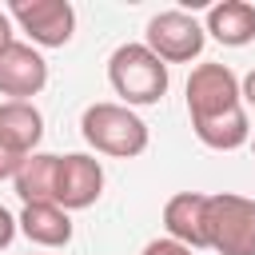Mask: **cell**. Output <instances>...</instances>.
I'll list each match as a JSON object with an SVG mask.
<instances>
[{
  "instance_id": "cell-13",
  "label": "cell",
  "mask_w": 255,
  "mask_h": 255,
  "mask_svg": "<svg viewBox=\"0 0 255 255\" xmlns=\"http://www.w3.org/2000/svg\"><path fill=\"white\" fill-rule=\"evenodd\" d=\"M56 175H60V155L36 151L20 163L12 183H16V195L24 203H56Z\"/></svg>"
},
{
  "instance_id": "cell-4",
  "label": "cell",
  "mask_w": 255,
  "mask_h": 255,
  "mask_svg": "<svg viewBox=\"0 0 255 255\" xmlns=\"http://www.w3.org/2000/svg\"><path fill=\"white\" fill-rule=\"evenodd\" d=\"M203 231L207 247L219 255H255V199L235 191L207 195Z\"/></svg>"
},
{
  "instance_id": "cell-6",
  "label": "cell",
  "mask_w": 255,
  "mask_h": 255,
  "mask_svg": "<svg viewBox=\"0 0 255 255\" xmlns=\"http://www.w3.org/2000/svg\"><path fill=\"white\" fill-rule=\"evenodd\" d=\"M8 16L28 32L32 48H64L76 32V8L68 0H16Z\"/></svg>"
},
{
  "instance_id": "cell-18",
  "label": "cell",
  "mask_w": 255,
  "mask_h": 255,
  "mask_svg": "<svg viewBox=\"0 0 255 255\" xmlns=\"http://www.w3.org/2000/svg\"><path fill=\"white\" fill-rule=\"evenodd\" d=\"M239 92H243V104H251V108H255V68L239 80Z\"/></svg>"
},
{
  "instance_id": "cell-14",
  "label": "cell",
  "mask_w": 255,
  "mask_h": 255,
  "mask_svg": "<svg viewBox=\"0 0 255 255\" xmlns=\"http://www.w3.org/2000/svg\"><path fill=\"white\" fill-rule=\"evenodd\" d=\"M139 255H191V247H183V243H175V239L163 235V239H151Z\"/></svg>"
},
{
  "instance_id": "cell-19",
  "label": "cell",
  "mask_w": 255,
  "mask_h": 255,
  "mask_svg": "<svg viewBox=\"0 0 255 255\" xmlns=\"http://www.w3.org/2000/svg\"><path fill=\"white\" fill-rule=\"evenodd\" d=\"M251 151H255V131H251Z\"/></svg>"
},
{
  "instance_id": "cell-3",
  "label": "cell",
  "mask_w": 255,
  "mask_h": 255,
  "mask_svg": "<svg viewBox=\"0 0 255 255\" xmlns=\"http://www.w3.org/2000/svg\"><path fill=\"white\" fill-rule=\"evenodd\" d=\"M80 131L88 139V147H96L100 155H116V159H135L147 151V124L128 108V104H88L80 116Z\"/></svg>"
},
{
  "instance_id": "cell-7",
  "label": "cell",
  "mask_w": 255,
  "mask_h": 255,
  "mask_svg": "<svg viewBox=\"0 0 255 255\" xmlns=\"http://www.w3.org/2000/svg\"><path fill=\"white\" fill-rule=\"evenodd\" d=\"M104 195V167L96 155L72 151L60 155V175H56V203L64 211H84Z\"/></svg>"
},
{
  "instance_id": "cell-10",
  "label": "cell",
  "mask_w": 255,
  "mask_h": 255,
  "mask_svg": "<svg viewBox=\"0 0 255 255\" xmlns=\"http://www.w3.org/2000/svg\"><path fill=\"white\" fill-rule=\"evenodd\" d=\"M44 139V116L36 104L24 100H4L0 104V143L16 155H36V143Z\"/></svg>"
},
{
  "instance_id": "cell-11",
  "label": "cell",
  "mask_w": 255,
  "mask_h": 255,
  "mask_svg": "<svg viewBox=\"0 0 255 255\" xmlns=\"http://www.w3.org/2000/svg\"><path fill=\"white\" fill-rule=\"evenodd\" d=\"M203 32L211 40H219L223 48H243L255 40V4L247 0H223L207 8V24Z\"/></svg>"
},
{
  "instance_id": "cell-1",
  "label": "cell",
  "mask_w": 255,
  "mask_h": 255,
  "mask_svg": "<svg viewBox=\"0 0 255 255\" xmlns=\"http://www.w3.org/2000/svg\"><path fill=\"white\" fill-rule=\"evenodd\" d=\"M187 116L191 131L211 151H235L251 143V120L243 108L239 76L227 64H199L187 76Z\"/></svg>"
},
{
  "instance_id": "cell-2",
  "label": "cell",
  "mask_w": 255,
  "mask_h": 255,
  "mask_svg": "<svg viewBox=\"0 0 255 255\" xmlns=\"http://www.w3.org/2000/svg\"><path fill=\"white\" fill-rule=\"evenodd\" d=\"M108 84L128 108H147L167 96V64L147 44H120L108 56Z\"/></svg>"
},
{
  "instance_id": "cell-12",
  "label": "cell",
  "mask_w": 255,
  "mask_h": 255,
  "mask_svg": "<svg viewBox=\"0 0 255 255\" xmlns=\"http://www.w3.org/2000/svg\"><path fill=\"white\" fill-rule=\"evenodd\" d=\"M16 219H20V231L40 247H68L72 243V215L60 203H24Z\"/></svg>"
},
{
  "instance_id": "cell-8",
  "label": "cell",
  "mask_w": 255,
  "mask_h": 255,
  "mask_svg": "<svg viewBox=\"0 0 255 255\" xmlns=\"http://www.w3.org/2000/svg\"><path fill=\"white\" fill-rule=\"evenodd\" d=\"M44 84H48V60L40 56V48L16 40L0 56V96L32 104V96H40Z\"/></svg>"
},
{
  "instance_id": "cell-17",
  "label": "cell",
  "mask_w": 255,
  "mask_h": 255,
  "mask_svg": "<svg viewBox=\"0 0 255 255\" xmlns=\"http://www.w3.org/2000/svg\"><path fill=\"white\" fill-rule=\"evenodd\" d=\"M12 44H16V40H12V16H8V12H0V56H4Z\"/></svg>"
},
{
  "instance_id": "cell-16",
  "label": "cell",
  "mask_w": 255,
  "mask_h": 255,
  "mask_svg": "<svg viewBox=\"0 0 255 255\" xmlns=\"http://www.w3.org/2000/svg\"><path fill=\"white\" fill-rule=\"evenodd\" d=\"M20 163H24V155H16V151H8V147L0 143V179H16Z\"/></svg>"
},
{
  "instance_id": "cell-15",
  "label": "cell",
  "mask_w": 255,
  "mask_h": 255,
  "mask_svg": "<svg viewBox=\"0 0 255 255\" xmlns=\"http://www.w3.org/2000/svg\"><path fill=\"white\" fill-rule=\"evenodd\" d=\"M16 231H20V219H16L8 207H0V251H4V247L16 239Z\"/></svg>"
},
{
  "instance_id": "cell-5",
  "label": "cell",
  "mask_w": 255,
  "mask_h": 255,
  "mask_svg": "<svg viewBox=\"0 0 255 255\" xmlns=\"http://www.w3.org/2000/svg\"><path fill=\"white\" fill-rule=\"evenodd\" d=\"M143 44H147L163 64H187V60H195V56L203 52L207 32H203V24H199L191 12L167 8V12H155V16L147 20Z\"/></svg>"
},
{
  "instance_id": "cell-9",
  "label": "cell",
  "mask_w": 255,
  "mask_h": 255,
  "mask_svg": "<svg viewBox=\"0 0 255 255\" xmlns=\"http://www.w3.org/2000/svg\"><path fill=\"white\" fill-rule=\"evenodd\" d=\"M203 215H207V195L199 191H179L163 203V227H167V239L199 251L207 247V231H203Z\"/></svg>"
}]
</instances>
